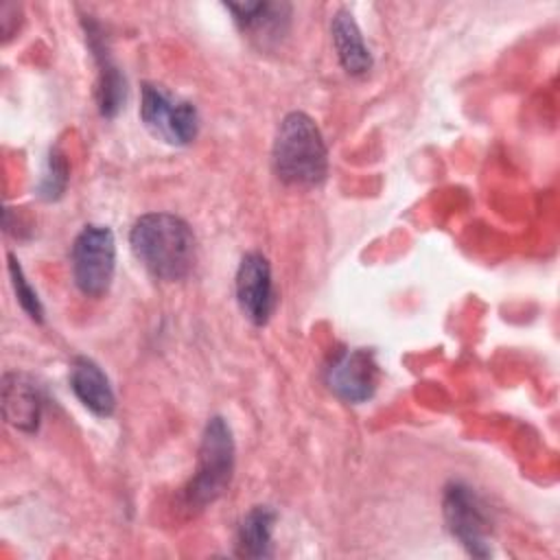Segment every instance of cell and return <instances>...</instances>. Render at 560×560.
<instances>
[{
    "instance_id": "13",
    "label": "cell",
    "mask_w": 560,
    "mask_h": 560,
    "mask_svg": "<svg viewBox=\"0 0 560 560\" xmlns=\"http://www.w3.org/2000/svg\"><path fill=\"white\" fill-rule=\"evenodd\" d=\"M88 39H90V48L96 55L98 61V109L103 116L114 118L118 114V109L125 103V77L118 72V68L112 63V59L107 57V50H103V39L96 37L94 28H88Z\"/></svg>"
},
{
    "instance_id": "8",
    "label": "cell",
    "mask_w": 560,
    "mask_h": 560,
    "mask_svg": "<svg viewBox=\"0 0 560 560\" xmlns=\"http://www.w3.org/2000/svg\"><path fill=\"white\" fill-rule=\"evenodd\" d=\"M236 300L243 311V315L256 324H267L271 311H273V280H271V267L269 260L258 254L249 252L241 258V265L236 269Z\"/></svg>"
},
{
    "instance_id": "12",
    "label": "cell",
    "mask_w": 560,
    "mask_h": 560,
    "mask_svg": "<svg viewBox=\"0 0 560 560\" xmlns=\"http://www.w3.org/2000/svg\"><path fill=\"white\" fill-rule=\"evenodd\" d=\"M236 24L256 37H276L289 22V4L278 2H228Z\"/></svg>"
},
{
    "instance_id": "9",
    "label": "cell",
    "mask_w": 560,
    "mask_h": 560,
    "mask_svg": "<svg viewBox=\"0 0 560 560\" xmlns=\"http://www.w3.org/2000/svg\"><path fill=\"white\" fill-rule=\"evenodd\" d=\"M2 411L4 420L24 433H35L42 418V398L35 383L18 372H7L2 378Z\"/></svg>"
},
{
    "instance_id": "15",
    "label": "cell",
    "mask_w": 560,
    "mask_h": 560,
    "mask_svg": "<svg viewBox=\"0 0 560 560\" xmlns=\"http://www.w3.org/2000/svg\"><path fill=\"white\" fill-rule=\"evenodd\" d=\"M9 273H11V282H13V289H15V295H18V302L20 306L26 311V315L35 322H42L44 317V308H42V302L35 293V289L26 282L24 273H22V267L18 265L15 256L9 254Z\"/></svg>"
},
{
    "instance_id": "10",
    "label": "cell",
    "mask_w": 560,
    "mask_h": 560,
    "mask_svg": "<svg viewBox=\"0 0 560 560\" xmlns=\"http://www.w3.org/2000/svg\"><path fill=\"white\" fill-rule=\"evenodd\" d=\"M70 387L74 396L96 416L107 418L114 413L116 396L105 372L88 357H77L70 368Z\"/></svg>"
},
{
    "instance_id": "11",
    "label": "cell",
    "mask_w": 560,
    "mask_h": 560,
    "mask_svg": "<svg viewBox=\"0 0 560 560\" xmlns=\"http://www.w3.org/2000/svg\"><path fill=\"white\" fill-rule=\"evenodd\" d=\"M330 33H332V44L343 70L354 77L365 74L372 68V57L368 46L363 44L354 15L346 9H339L330 20Z\"/></svg>"
},
{
    "instance_id": "1",
    "label": "cell",
    "mask_w": 560,
    "mask_h": 560,
    "mask_svg": "<svg viewBox=\"0 0 560 560\" xmlns=\"http://www.w3.org/2000/svg\"><path fill=\"white\" fill-rule=\"evenodd\" d=\"M129 245L140 265L166 282L186 278L195 265V234L184 219L168 212L140 217L129 232Z\"/></svg>"
},
{
    "instance_id": "2",
    "label": "cell",
    "mask_w": 560,
    "mask_h": 560,
    "mask_svg": "<svg viewBox=\"0 0 560 560\" xmlns=\"http://www.w3.org/2000/svg\"><path fill=\"white\" fill-rule=\"evenodd\" d=\"M273 168L284 184L315 186L328 173V151L319 127L304 112L282 118L273 140Z\"/></svg>"
},
{
    "instance_id": "14",
    "label": "cell",
    "mask_w": 560,
    "mask_h": 560,
    "mask_svg": "<svg viewBox=\"0 0 560 560\" xmlns=\"http://www.w3.org/2000/svg\"><path fill=\"white\" fill-rule=\"evenodd\" d=\"M276 523V512L269 505L252 508L236 536V553L243 558H267L271 556V529Z\"/></svg>"
},
{
    "instance_id": "7",
    "label": "cell",
    "mask_w": 560,
    "mask_h": 560,
    "mask_svg": "<svg viewBox=\"0 0 560 560\" xmlns=\"http://www.w3.org/2000/svg\"><path fill=\"white\" fill-rule=\"evenodd\" d=\"M328 387L346 402L359 405L372 398L378 381V365L372 350L352 348L332 359L326 370Z\"/></svg>"
},
{
    "instance_id": "16",
    "label": "cell",
    "mask_w": 560,
    "mask_h": 560,
    "mask_svg": "<svg viewBox=\"0 0 560 560\" xmlns=\"http://www.w3.org/2000/svg\"><path fill=\"white\" fill-rule=\"evenodd\" d=\"M66 182H68V164L59 151H52L48 158L46 171L42 175V182H39V197H44L48 201L57 199L63 192Z\"/></svg>"
},
{
    "instance_id": "4",
    "label": "cell",
    "mask_w": 560,
    "mask_h": 560,
    "mask_svg": "<svg viewBox=\"0 0 560 560\" xmlns=\"http://www.w3.org/2000/svg\"><path fill=\"white\" fill-rule=\"evenodd\" d=\"M72 278L83 295H103L114 278L116 269V241L114 232L105 225H85L70 252Z\"/></svg>"
},
{
    "instance_id": "6",
    "label": "cell",
    "mask_w": 560,
    "mask_h": 560,
    "mask_svg": "<svg viewBox=\"0 0 560 560\" xmlns=\"http://www.w3.org/2000/svg\"><path fill=\"white\" fill-rule=\"evenodd\" d=\"M442 510L448 532L459 540V545L477 558L490 556V516L481 499L472 492L470 486L462 481H451L444 488Z\"/></svg>"
},
{
    "instance_id": "3",
    "label": "cell",
    "mask_w": 560,
    "mask_h": 560,
    "mask_svg": "<svg viewBox=\"0 0 560 560\" xmlns=\"http://www.w3.org/2000/svg\"><path fill=\"white\" fill-rule=\"evenodd\" d=\"M234 472V440L228 422L212 416L203 429L199 444L197 470L186 486V505L201 510L217 501L230 486Z\"/></svg>"
},
{
    "instance_id": "5",
    "label": "cell",
    "mask_w": 560,
    "mask_h": 560,
    "mask_svg": "<svg viewBox=\"0 0 560 560\" xmlns=\"http://www.w3.org/2000/svg\"><path fill=\"white\" fill-rule=\"evenodd\" d=\"M140 118L155 138L177 147L192 142L199 131L195 105L153 83L142 85Z\"/></svg>"
}]
</instances>
